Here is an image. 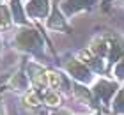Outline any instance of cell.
Returning <instances> with one entry per match:
<instances>
[{
	"mask_svg": "<svg viewBox=\"0 0 124 115\" xmlns=\"http://www.w3.org/2000/svg\"><path fill=\"white\" fill-rule=\"evenodd\" d=\"M11 48L44 66H52L53 62L48 53V50L53 51L52 41L46 37V32H43V28L34 25V23L14 28L13 37H11Z\"/></svg>",
	"mask_w": 124,
	"mask_h": 115,
	"instance_id": "1",
	"label": "cell"
},
{
	"mask_svg": "<svg viewBox=\"0 0 124 115\" xmlns=\"http://www.w3.org/2000/svg\"><path fill=\"white\" fill-rule=\"evenodd\" d=\"M57 60H59V67L64 69L67 73V76L76 83H83V85H89V87H91L96 82V78H98L92 69L87 64H83L76 57V53H66V55L59 57Z\"/></svg>",
	"mask_w": 124,
	"mask_h": 115,
	"instance_id": "2",
	"label": "cell"
},
{
	"mask_svg": "<svg viewBox=\"0 0 124 115\" xmlns=\"http://www.w3.org/2000/svg\"><path fill=\"white\" fill-rule=\"evenodd\" d=\"M121 85L122 83H119L117 80H114L112 76H98V78H96V82L91 85L96 101L99 103V106L103 108V110H110L112 101H114L117 90L121 89Z\"/></svg>",
	"mask_w": 124,
	"mask_h": 115,
	"instance_id": "3",
	"label": "cell"
},
{
	"mask_svg": "<svg viewBox=\"0 0 124 115\" xmlns=\"http://www.w3.org/2000/svg\"><path fill=\"white\" fill-rule=\"evenodd\" d=\"M25 67H27V74L30 78L32 89H36L37 92H43L50 89V82H48V66L41 64V62L25 57Z\"/></svg>",
	"mask_w": 124,
	"mask_h": 115,
	"instance_id": "4",
	"label": "cell"
},
{
	"mask_svg": "<svg viewBox=\"0 0 124 115\" xmlns=\"http://www.w3.org/2000/svg\"><path fill=\"white\" fill-rule=\"evenodd\" d=\"M43 28L46 32H53V34H73V27L69 25V20L66 18V14L62 13L59 0H53L50 16L44 21Z\"/></svg>",
	"mask_w": 124,
	"mask_h": 115,
	"instance_id": "5",
	"label": "cell"
},
{
	"mask_svg": "<svg viewBox=\"0 0 124 115\" xmlns=\"http://www.w3.org/2000/svg\"><path fill=\"white\" fill-rule=\"evenodd\" d=\"M52 4L53 0H25V13L32 23L43 28L44 21L50 16V11H52Z\"/></svg>",
	"mask_w": 124,
	"mask_h": 115,
	"instance_id": "6",
	"label": "cell"
},
{
	"mask_svg": "<svg viewBox=\"0 0 124 115\" xmlns=\"http://www.w3.org/2000/svg\"><path fill=\"white\" fill-rule=\"evenodd\" d=\"M59 2L67 20L83 13H92L101 7V0H59Z\"/></svg>",
	"mask_w": 124,
	"mask_h": 115,
	"instance_id": "7",
	"label": "cell"
},
{
	"mask_svg": "<svg viewBox=\"0 0 124 115\" xmlns=\"http://www.w3.org/2000/svg\"><path fill=\"white\" fill-rule=\"evenodd\" d=\"M5 83H7L9 90L18 92V94H25L27 90L32 89L30 78H29V74H27V67H25V55H23V59H21V64L9 74V78L5 80Z\"/></svg>",
	"mask_w": 124,
	"mask_h": 115,
	"instance_id": "8",
	"label": "cell"
},
{
	"mask_svg": "<svg viewBox=\"0 0 124 115\" xmlns=\"http://www.w3.org/2000/svg\"><path fill=\"white\" fill-rule=\"evenodd\" d=\"M48 82H50V89H55L62 92V94H71V87H73V80L67 76V73L64 69H60L59 66H48Z\"/></svg>",
	"mask_w": 124,
	"mask_h": 115,
	"instance_id": "9",
	"label": "cell"
},
{
	"mask_svg": "<svg viewBox=\"0 0 124 115\" xmlns=\"http://www.w3.org/2000/svg\"><path fill=\"white\" fill-rule=\"evenodd\" d=\"M71 96L75 97L76 101H80L82 105L89 106L92 112H101L103 108L99 106V103L96 101V97L92 94V89L89 85H83V83H76L73 82V87H71Z\"/></svg>",
	"mask_w": 124,
	"mask_h": 115,
	"instance_id": "10",
	"label": "cell"
},
{
	"mask_svg": "<svg viewBox=\"0 0 124 115\" xmlns=\"http://www.w3.org/2000/svg\"><path fill=\"white\" fill-rule=\"evenodd\" d=\"M11 14L14 20V27H25V25H32V21L29 20V16L25 13V2L23 0H7Z\"/></svg>",
	"mask_w": 124,
	"mask_h": 115,
	"instance_id": "11",
	"label": "cell"
},
{
	"mask_svg": "<svg viewBox=\"0 0 124 115\" xmlns=\"http://www.w3.org/2000/svg\"><path fill=\"white\" fill-rule=\"evenodd\" d=\"M43 105L50 108V110H55V108H60L62 106V101H64V94L59 90H55V89H48V90H44L43 94Z\"/></svg>",
	"mask_w": 124,
	"mask_h": 115,
	"instance_id": "12",
	"label": "cell"
},
{
	"mask_svg": "<svg viewBox=\"0 0 124 115\" xmlns=\"http://www.w3.org/2000/svg\"><path fill=\"white\" fill-rule=\"evenodd\" d=\"M13 28L16 27H14V20H13V14H11L9 4L0 2V32H9Z\"/></svg>",
	"mask_w": 124,
	"mask_h": 115,
	"instance_id": "13",
	"label": "cell"
},
{
	"mask_svg": "<svg viewBox=\"0 0 124 115\" xmlns=\"http://www.w3.org/2000/svg\"><path fill=\"white\" fill-rule=\"evenodd\" d=\"M110 113L112 115H124V83L121 85V89L117 90L114 101H112Z\"/></svg>",
	"mask_w": 124,
	"mask_h": 115,
	"instance_id": "14",
	"label": "cell"
},
{
	"mask_svg": "<svg viewBox=\"0 0 124 115\" xmlns=\"http://www.w3.org/2000/svg\"><path fill=\"white\" fill-rule=\"evenodd\" d=\"M110 76L114 78V80H117L119 83H124V59H122V60H119L114 67H112Z\"/></svg>",
	"mask_w": 124,
	"mask_h": 115,
	"instance_id": "15",
	"label": "cell"
},
{
	"mask_svg": "<svg viewBox=\"0 0 124 115\" xmlns=\"http://www.w3.org/2000/svg\"><path fill=\"white\" fill-rule=\"evenodd\" d=\"M114 5H119V0H101V7L99 11L105 14H108L112 9H114Z\"/></svg>",
	"mask_w": 124,
	"mask_h": 115,
	"instance_id": "16",
	"label": "cell"
},
{
	"mask_svg": "<svg viewBox=\"0 0 124 115\" xmlns=\"http://www.w3.org/2000/svg\"><path fill=\"white\" fill-rule=\"evenodd\" d=\"M50 115H75L69 108H64V106H60V108H55V110H50Z\"/></svg>",
	"mask_w": 124,
	"mask_h": 115,
	"instance_id": "17",
	"label": "cell"
},
{
	"mask_svg": "<svg viewBox=\"0 0 124 115\" xmlns=\"http://www.w3.org/2000/svg\"><path fill=\"white\" fill-rule=\"evenodd\" d=\"M0 115H9L7 113V106H5V103H4L2 97H0Z\"/></svg>",
	"mask_w": 124,
	"mask_h": 115,
	"instance_id": "18",
	"label": "cell"
},
{
	"mask_svg": "<svg viewBox=\"0 0 124 115\" xmlns=\"http://www.w3.org/2000/svg\"><path fill=\"white\" fill-rule=\"evenodd\" d=\"M7 90H9V87H7V83H5V82H4L2 85H0V97H2V96H4V94H5V92H7Z\"/></svg>",
	"mask_w": 124,
	"mask_h": 115,
	"instance_id": "19",
	"label": "cell"
},
{
	"mask_svg": "<svg viewBox=\"0 0 124 115\" xmlns=\"http://www.w3.org/2000/svg\"><path fill=\"white\" fill-rule=\"evenodd\" d=\"M2 51H4V36L0 32V57H2Z\"/></svg>",
	"mask_w": 124,
	"mask_h": 115,
	"instance_id": "20",
	"label": "cell"
},
{
	"mask_svg": "<svg viewBox=\"0 0 124 115\" xmlns=\"http://www.w3.org/2000/svg\"><path fill=\"white\" fill-rule=\"evenodd\" d=\"M75 115H92V113H75Z\"/></svg>",
	"mask_w": 124,
	"mask_h": 115,
	"instance_id": "21",
	"label": "cell"
},
{
	"mask_svg": "<svg viewBox=\"0 0 124 115\" xmlns=\"http://www.w3.org/2000/svg\"><path fill=\"white\" fill-rule=\"evenodd\" d=\"M96 115H105L103 112H96Z\"/></svg>",
	"mask_w": 124,
	"mask_h": 115,
	"instance_id": "22",
	"label": "cell"
},
{
	"mask_svg": "<svg viewBox=\"0 0 124 115\" xmlns=\"http://www.w3.org/2000/svg\"><path fill=\"white\" fill-rule=\"evenodd\" d=\"M0 2H7V0H0Z\"/></svg>",
	"mask_w": 124,
	"mask_h": 115,
	"instance_id": "23",
	"label": "cell"
},
{
	"mask_svg": "<svg viewBox=\"0 0 124 115\" xmlns=\"http://www.w3.org/2000/svg\"><path fill=\"white\" fill-rule=\"evenodd\" d=\"M23 2H25V0H23Z\"/></svg>",
	"mask_w": 124,
	"mask_h": 115,
	"instance_id": "24",
	"label": "cell"
}]
</instances>
